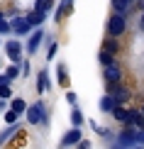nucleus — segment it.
Here are the masks:
<instances>
[{
  "label": "nucleus",
  "instance_id": "18",
  "mask_svg": "<svg viewBox=\"0 0 144 149\" xmlns=\"http://www.w3.org/2000/svg\"><path fill=\"white\" fill-rule=\"evenodd\" d=\"M71 122H73L76 127L83 125V115H81V110H78V108H73V110H71Z\"/></svg>",
  "mask_w": 144,
  "mask_h": 149
},
{
  "label": "nucleus",
  "instance_id": "6",
  "mask_svg": "<svg viewBox=\"0 0 144 149\" xmlns=\"http://www.w3.org/2000/svg\"><path fill=\"white\" fill-rule=\"evenodd\" d=\"M5 52H8V56L15 61V64H20V54H22V47H20V42H8V44H5Z\"/></svg>",
  "mask_w": 144,
  "mask_h": 149
},
{
  "label": "nucleus",
  "instance_id": "17",
  "mask_svg": "<svg viewBox=\"0 0 144 149\" xmlns=\"http://www.w3.org/2000/svg\"><path fill=\"white\" fill-rule=\"evenodd\" d=\"M112 8H115V12H122L125 15V10L129 8V0H112Z\"/></svg>",
  "mask_w": 144,
  "mask_h": 149
},
{
  "label": "nucleus",
  "instance_id": "11",
  "mask_svg": "<svg viewBox=\"0 0 144 149\" xmlns=\"http://www.w3.org/2000/svg\"><path fill=\"white\" fill-rule=\"evenodd\" d=\"M115 105H117V100L110 95V93H108L105 98H100V110H105V113H112V110H115Z\"/></svg>",
  "mask_w": 144,
  "mask_h": 149
},
{
  "label": "nucleus",
  "instance_id": "13",
  "mask_svg": "<svg viewBox=\"0 0 144 149\" xmlns=\"http://www.w3.org/2000/svg\"><path fill=\"white\" fill-rule=\"evenodd\" d=\"M44 12H47V10H39V8H34L32 12H29V22H32V24H42V22H44V17H47Z\"/></svg>",
  "mask_w": 144,
  "mask_h": 149
},
{
  "label": "nucleus",
  "instance_id": "15",
  "mask_svg": "<svg viewBox=\"0 0 144 149\" xmlns=\"http://www.w3.org/2000/svg\"><path fill=\"white\" fill-rule=\"evenodd\" d=\"M98 59H100V64H103V66H110V64H115V54H110V52H105V49H100V54H98Z\"/></svg>",
  "mask_w": 144,
  "mask_h": 149
},
{
  "label": "nucleus",
  "instance_id": "28",
  "mask_svg": "<svg viewBox=\"0 0 144 149\" xmlns=\"http://www.w3.org/2000/svg\"><path fill=\"white\" fill-rule=\"evenodd\" d=\"M137 142H139V144H144V127L137 130Z\"/></svg>",
  "mask_w": 144,
  "mask_h": 149
},
{
  "label": "nucleus",
  "instance_id": "25",
  "mask_svg": "<svg viewBox=\"0 0 144 149\" xmlns=\"http://www.w3.org/2000/svg\"><path fill=\"white\" fill-rule=\"evenodd\" d=\"M56 52H59V44L54 42V44L49 47V54H47V59H54V56H56Z\"/></svg>",
  "mask_w": 144,
  "mask_h": 149
},
{
  "label": "nucleus",
  "instance_id": "1",
  "mask_svg": "<svg viewBox=\"0 0 144 149\" xmlns=\"http://www.w3.org/2000/svg\"><path fill=\"white\" fill-rule=\"evenodd\" d=\"M108 93H110V95L115 98V100L120 103V105L129 100V91H127V88H122L120 81H108Z\"/></svg>",
  "mask_w": 144,
  "mask_h": 149
},
{
  "label": "nucleus",
  "instance_id": "26",
  "mask_svg": "<svg viewBox=\"0 0 144 149\" xmlns=\"http://www.w3.org/2000/svg\"><path fill=\"white\" fill-rule=\"evenodd\" d=\"M0 98H10V88H8V83L0 86Z\"/></svg>",
  "mask_w": 144,
  "mask_h": 149
},
{
  "label": "nucleus",
  "instance_id": "14",
  "mask_svg": "<svg viewBox=\"0 0 144 149\" xmlns=\"http://www.w3.org/2000/svg\"><path fill=\"white\" fill-rule=\"evenodd\" d=\"M37 78H39V93H47L49 91V73L47 71H39Z\"/></svg>",
  "mask_w": 144,
  "mask_h": 149
},
{
  "label": "nucleus",
  "instance_id": "7",
  "mask_svg": "<svg viewBox=\"0 0 144 149\" xmlns=\"http://www.w3.org/2000/svg\"><path fill=\"white\" fill-rule=\"evenodd\" d=\"M112 117H115V120L117 122H125V125H129V117H132V110H125L122 108V105L120 103H117L115 105V110H112V113H110Z\"/></svg>",
  "mask_w": 144,
  "mask_h": 149
},
{
  "label": "nucleus",
  "instance_id": "19",
  "mask_svg": "<svg viewBox=\"0 0 144 149\" xmlns=\"http://www.w3.org/2000/svg\"><path fill=\"white\" fill-rule=\"evenodd\" d=\"M59 83L68 86V73H66V64H59Z\"/></svg>",
  "mask_w": 144,
  "mask_h": 149
},
{
  "label": "nucleus",
  "instance_id": "20",
  "mask_svg": "<svg viewBox=\"0 0 144 149\" xmlns=\"http://www.w3.org/2000/svg\"><path fill=\"white\" fill-rule=\"evenodd\" d=\"M12 110H17V113H24V110H27V105H24V100H22V98L12 100Z\"/></svg>",
  "mask_w": 144,
  "mask_h": 149
},
{
  "label": "nucleus",
  "instance_id": "16",
  "mask_svg": "<svg viewBox=\"0 0 144 149\" xmlns=\"http://www.w3.org/2000/svg\"><path fill=\"white\" fill-rule=\"evenodd\" d=\"M129 125H137V127H144V110H132V117H129Z\"/></svg>",
  "mask_w": 144,
  "mask_h": 149
},
{
  "label": "nucleus",
  "instance_id": "31",
  "mask_svg": "<svg viewBox=\"0 0 144 149\" xmlns=\"http://www.w3.org/2000/svg\"><path fill=\"white\" fill-rule=\"evenodd\" d=\"M142 3H144V0H142Z\"/></svg>",
  "mask_w": 144,
  "mask_h": 149
},
{
  "label": "nucleus",
  "instance_id": "30",
  "mask_svg": "<svg viewBox=\"0 0 144 149\" xmlns=\"http://www.w3.org/2000/svg\"><path fill=\"white\" fill-rule=\"evenodd\" d=\"M139 24H142V29H144V15H142V20H139Z\"/></svg>",
  "mask_w": 144,
  "mask_h": 149
},
{
  "label": "nucleus",
  "instance_id": "29",
  "mask_svg": "<svg viewBox=\"0 0 144 149\" xmlns=\"http://www.w3.org/2000/svg\"><path fill=\"white\" fill-rule=\"evenodd\" d=\"M66 100L71 105H76V93H66Z\"/></svg>",
  "mask_w": 144,
  "mask_h": 149
},
{
  "label": "nucleus",
  "instance_id": "5",
  "mask_svg": "<svg viewBox=\"0 0 144 149\" xmlns=\"http://www.w3.org/2000/svg\"><path fill=\"white\" fill-rule=\"evenodd\" d=\"M12 29H15L17 34H27L29 29H32V22H29V17H15V22H12Z\"/></svg>",
  "mask_w": 144,
  "mask_h": 149
},
{
  "label": "nucleus",
  "instance_id": "2",
  "mask_svg": "<svg viewBox=\"0 0 144 149\" xmlns=\"http://www.w3.org/2000/svg\"><path fill=\"white\" fill-rule=\"evenodd\" d=\"M125 27H127V24H125V15H122V12H117V15H112L110 22H108V34L110 37H120L125 32Z\"/></svg>",
  "mask_w": 144,
  "mask_h": 149
},
{
  "label": "nucleus",
  "instance_id": "27",
  "mask_svg": "<svg viewBox=\"0 0 144 149\" xmlns=\"http://www.w3.org/2000/svg\"><path fill=\"white\" fill-rule=\"evenodd\" d=\"M12 132H17V130H15V127H12V125H10V130H5V132H3V137H0V144H3V142H5V139H8V137H10V134H12Z\"/></svg>",
  "mask_w": 144,
  "mask_h": 149
},
{
  "label": "nucleus",
  "instance_id": "8",
  "mask_svg": "<svg viewBox=\"0 0 144 149\" xmlns=\"http://www.w3.org/2000/svg\"><path fill=\"white\" fill-rule=\"evenodd\" d=\"M78 142H81V130L73 125V130H71V132H66V134H64L61 144H64V147H71V144H78Z\"/></svg>",
  "mask_w": 144,
  "mask_h": 149
},
{
  "label": "nucleus",
  "instance_id": "22",
  "mask_svg": "<svg viewBox=\"0 0 144 149\" xmlns=\"http://www.w3.org/2000/svg\"><path fill=\"white\" fill-rule=\"evenodd\" d=\"M17 115H20L17 110H10V113L5 115V120H8V125H15V122H17Z\"/></svg>",
  "mask_w": 144,
  "mask_h": 149
},
{
  "label": "nucleus",
  "instance_id": "23",
  "mask_svg": "<svg viewBox=\"0 0 144 149\" xmlns=\"http://www.w3.org/2000/svg\"><path fill=\"white\" fill-rule=\"evenodd\" d=\"M17 73H20V66H10V69H8V78H10V81L17 78Z\"/></svg>",
  "mask_w": 144,
  "mask_h": 149
},
{
  "label": "nucleus",
  "instance_id": "32",
  "mask_svg": "<svg viewBox=\"0 0 144 149\" xmlns=\"http://www.w3.org/2000/svg\"><path fill=\"white\" fill-rule=\"evenodd\" d=\"M0 17H3V15H0Z\"/></svg>",
  "mask_w": 144,
  "mask_h": 149
},
{
  "label": "nucleus",
  "instance_id": "12",
  "mask_svg": "<svg viewBox=\"0 0 144 149\" xmlns=\"http://www.w3.org/2000/svg\"><path fill=\"white\" fill-rule=\"evenodd\" d=\"M103 49H105V52H110V54H117V52H120V44H117V37H108V39L103 42Z\"/></svg>",
  "mask_w": 144,
  "mask_h": 149
},
{
  "label": "nucleus",
  "instance_id": "9",
  "mask_svg": "<svg viewBox=\"0 0 144 149\" xmlns=\"http://www.w3.org/2000/svg\"><path fill=\"white\" fill-rule=\"evenodd\" d=\"M42 39H44V32H42V29H37V34H32V37H29V42H27V52H29V54H34L37 49H39Z\"/></svg>",
  "mask_w": 144,
  "mask_h": 149
},
{
  "label": "nucleus",
  "instance_id": "3",
  "mask_svg": "<svg viewBox=\"0 0 144 149\" xmlns=\"http://www.w3.org/2000/svg\"><path fill=\"white\" fill-rule=\"evenodd\" d=\"M27 120L32 122V125H37V122H47V110L42 103H34L27 108Z\"/></svg>",
  "mask_w": 144,
  "mask_h": 149
},
{
  "label": "nucleus",
  "instance_id": "24",
  "mask_svg": "<svg viewBox=\"0 0 144 149\" xmlns=\"http://www.w3.org/2000/svg\"><path fill=\"white\" fill-rule=\"evenodd\" d=\"M10 29H12V24H8V22L3 20V17H0V32H3V34H8Z\"/></svg>",
  "mask_w": 144,
  "mask_h": 149
},
{
  "label": "nucleus",
  "instance_id": "21",
  "mask_svg": "<svg viewBox=\"0 0 144 149\" xmlns=\"http://www.w3.org/2000/svg\"><path fill=\"white\" fill-rule=\"evenodd\" d=\"M51 5H54V0H37V5H34V8H39V10H49Z\"/></svg>",
  "mask_w": 144,
  "mask_h": 149
},
{
  "label": "nucleus",
  "instance_id": "4",
  "mask_svg": "<svg viewBox=\"0 0 144 149\" xmlns=\"http://www.w3.org/2000/svg\"><path fill=\"white\" fill-rule=\"evenodd\" d=\"M117 144H120V147H134V144H139V142H137V130H125V132H120Z\"/></svg>",
  "mask_w": 144,
  "mask_h": 149
},
{
  "label": "nucleus",
  "instance_id": "10",
  "mask_svg": "<svg viewBox=\"0 0 144 149\" xmlns=\"http://www.w3.org/2000/svg\"><path fill=\"white\" fill-rule=\"evenodd\" d=\"M120 78H122V69L117 64L105 66V81H120Z\"/></svg>",
  "mask_w": 144,
  "mask_h": 149
}]
</instances>
